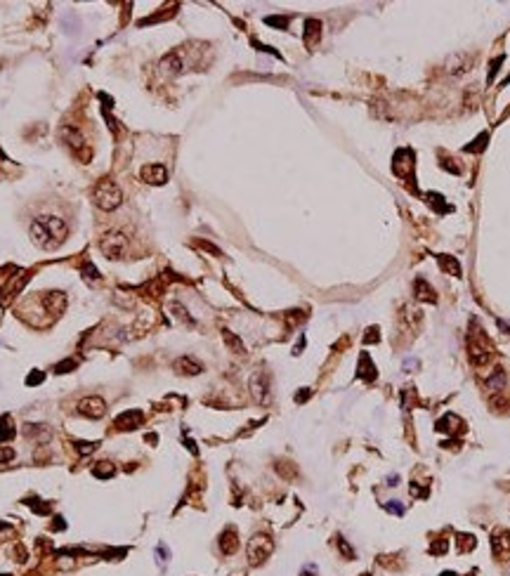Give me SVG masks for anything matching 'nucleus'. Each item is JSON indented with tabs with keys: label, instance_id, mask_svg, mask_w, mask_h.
I'll list each match as a JSON object with an SVG mask.
<instances>
[{
	"label": "nucleus",
	"instance_id": "nucleus-5",
	"mask_svg": "<svg viewBox=\"0 0 510 576\" xmlns=\"http://www.w3.org/2000/svg\"><path fill=\"white\" fill-rule=\"evenodd\" d=\"M99 251L104 253L109 260H121L128 251V239L121 232H109L104 234V239L99 243Z\"/></svg>",
	"mask_w": 510,
	"mask_h": 576
},
{
	"label": "nucleus",
	"instance_id": "nucleus-17",
	"mask_svg": "<svg viewBox=\"0 0 510 576\" xmlns=\"http://www.w3.org/2000/svg\"><path fill=\"white\" fill-rule=\"evenodd\" d=\"M161 69H163V71H168V74H180V71L185 69V64H182V59H180L178 52H172V55H168L166 59L161 61Z\"/></svg>",
	"mask_w": 510,
	"mask_h": 576
},
{
	"label": "nucleus",
	"instance_id": "nucleus-8",
	"mask_svg": "<svg viewBox=\"0 0 510 576\" xmlns=\"http://www.w3.org/2000/svg\"><path fill=\"white\" fill-rule=\"evenodd\" d=\"M43 305L48 309V314L57 317V314L64 312V307H66V295L62 291H52V293H45L43 295Z\"/></svg>",
	"mask_w": 510,
	"mask_h": 576
},
{
	"label": "nucleus",
	"instance_id": "nucleus-28",
	"mask_svg": "<svg viewBox=\"0 0 510 576\" xmlns=\"http://www.w3.org/2000/svg\"><path fill=\"white\" fill-rule=\"evenodd\" d=\"M83 274L87 276V279H93V281H97L99 279V274H97V270H95L93 264H85V267H83Z\"/></svg>",
	"mask_w": 510,
	"mask_h": 576
},
{
	"label": "nucleus",
	"instance_id": "nucleus-16",
	"mask_svg": "<svg viewBox=\"0 0 510 576\" xmlns=\"http://www.w3.org/2000/svg\"><path fill=\"white\" fill-rule=\"evenodd\" d=\"M413 286H416V298H418V300L437 302L435 291H432V288L428 286V281H425V279H416V283H413Z\"/></svg>",
	"mask_w": 510,
	"mask_h": 576
},
{
	"label": "nucleus",
	"instance_id": "nucleus-15",
	"mask_svg": "<svg viewBox=\"0 0 510 576\" xmlns=\"http://www.w3.org/2000/svg\"><path fill=\"white\" fill-rule=\"evenodd\" d=\"M59 135H62V140L66 142L69 147H83V144H85V140H83V135H80L78 130L76 128H71V125H64L62 128V132H59Z\"/></svg>",
	"mask_w": 510,
	"mask_h": 576
},
{
	"label": "nucleus",
	"instance_id": "nucleus-11",
	"mask_svg": "<svg viewBox=\"0 0 510 576\" xmlns=\"http://www.w3.org/2000/svg\"><path fill=\"white\" fill-rule=\"evenodd\" d=\"M492 548H494V552H496L501 560L510 558V531L496 534V536H494V541H492Z\"/></svg>",
	"mask_w": 510,
	"mask_h": 576
},
{
	"label": "nucleus",
	"instance_id": "nucleus-9",
	"mask_svg": "<svg viewBox=\"0 0 510 576\" xmlns=\"http://www.w3.org/2000/svg\"><path fill=\"white\" fill-rule=\"evenodd\" d=\"M251 392L253 397L258 399L260 404H267V399H270V387H267V375L264 373H255L251 378Z\"/></svg>",
	"mask_w": 510,
	"mask_h": 576
},
{
	"label": "nucleus",
	"instance_id": "nucleus-2",
	"mask_svg": "<svg viewBox=\"0 0 510 576\" xmlns=\"http://www.w3.org/2000/svg\"><path fill=\"white\" fill-rule=\"evenodd\" d=\"M93 201L99 210H116L123 203V191L114 180H99L93 189Z\"/></svg>",
	"mask_w": 510,
	"mask_h": 576
},
{
	"label": "nucleus",
	"instance_id": "nucleus-12",
	"mask_svg": "<svg viewBox=\"0 0 510 576\" xmlns=\"http://www.w3.org/2000/svg\"><path fill=\"white\" fill-rule=\"evenodd\" d=\"M463 428H465L463 420L458 416H454V413H447L442 420H437V430H439V432H451V435H456V430L463 432Z\"/></svg>",
	"mask_w": 510,
	"mask_h": 576
},
{
	"label": "nucleus",
	"instance_id": "nucleus-24",
	"mask_svg": "<svg viewBox=\"0 0 510 576\" xmlns=\"http://www.w3.org/2000/svg\"><path fill=\"white\" fill-rule=\"evenodd\" d=\"M76 449H78V454H80V456L93 454L95 449H97V441H78V444H76Z\"/></svg>",
	"mask_w": 510,
	"mask_h": 576
},
{
	"label": "nucleus",
	"instance_id": "nucleus-30",
	"mask_svg": "<svg viewBox=\"0 0 510 576\" xmlns=\"http://www.w3.org/2000/svg\"><path fill=\"white\" fill-rule=\"evenodd\" d=\"M40 380H43V373H31L29 378H26V383H29V385H38Z\"/></svg>",
	"mask_w": 510,
	"mask_h": 576
},
{
	"label": "nucleus",
	"instance_id": "nucleus-22",
	"mask_svg": "<svg viewBox=\"0 0 510 576\" xmlns=\"http://www.w3.org/2000/svg\"><path fill=\"white\" fill-rule=\"evenodd\" d=\"M114 472H116V468L111 466V463H97V466L93 468V475L95 477H111V475H114Z\"/></svg>",
	"mask_w": 510,
	"mask_h": 576
},
{
	"label": "nucleus",
	"instance_id": "nucleus-19",
	"mask_svg": "<svg viewBox=\"0 0 510 576\" xmlns=\"http://www.w3.org/2000/svg\"><path fill=\"white\" fill-rule=\"evenodd\" d=\"M439 264H442V270L447 272V274L451 276H461V264L456 262V258H451V255H439Z\"/></svg>",
	"mask_w": 510,
	"mask_h": 576
},
{
	"label": "nucleus",
	"instance_id": "nucleus-29",
	"mask_svg": "<svg viewBox=\"0 0 510 576\" xmlns=\"http://www.w3.org/2000/svg\"><path fill=\"white\" fill-rule=\"evenodd\" d=\"M447 541H439V543H435V546H432V552H437V555H444V552H447Z\"/></svg>",
	"mask_w": 510,
	"mask_h": 576
},
{
	"label": "nucleus",
	"instance_id": "nucleus-18",
	"mask_svg": "<svg viewBox=\"0 0 510 576\" xmlns=\"http://www.w3.org/2000/svg\"><path fill=\"white\" fill-rule=\"evenodd\" d=\"M359 375H362L364 380H373L375 378V366L371 364V357L364 352L362 359H359Z\"/></svg>",
	"mask_w": 510,
	"mask_h": 576
},
{
	"label": "nucleus",
	"instance_id": "nucleus-1",
	"mask_svg": "<svg viewBox=\"0 0 510 576\" xmlns=\"http://www.w3.org/2000/svg\"><path fill=\"white\" fill-rule=\"evenodd\" d=\"M29 234H31V241L43 248V251H55L66 241L69 236V227L62 217H38V220L31 222L29 227Z\"/></svg>",
	"mask_w": 510,
	"mask_h": 576
},
{
	"label": "nucleus",
	"instance_id": "nucleus-27",
	"mask_svg": "<svg viewBox=\"0 0 510 576\" xmlns=\"http://www.w3.org/2000/svg\"><path fill=\"white\" fill-rule=\"evenodd\" d=\"M385 508L390 510V513H392V515H402V513H404V508H402V505H400V501H390V503H387V505H385Z\"/></svg>",
	"mask_w": 510,
	"mask_h": 576
},
{
	"label": "nucleus",
	"instance_id": "nucleus-33",
	"mask_svg": "<svg viewBox=\"0 0 510 576\" xmlns=\"http://www.w3.org/2000/svg\"><path fill=\"white\" fill-rule=\"evenodd\" d=\"M439 576H458V574H456V571H442Z\"/></svg>",
	"mask_w": 510,
	"mask_h": 576
},
{
	"label": "nucleus",
	"instance_id": "nucleus-31",
	"mask_svg": "<svg viewBox=\"0 0 510 576\" xmlns=\"http://www.w3.org/2000/svg\"><path fill=\"white\" fill-rule=\"evenodd\" d=\"M375 333H378V328H369V336L364 338V343H375V340H378V336H375Z\"/></svg>",
	"mask_w": 510,
	"mask_h": 576
},
{
	"label": "nucleus",
	"instance_id": "nucleus-3",
	"mask_svg": "<svg viewBox=\"0 0 510 576\" xmlns=\"http://www.w3.org/2000/svg\"><path fill=\"white\" fill-rule=\"evenodd\" d=\"M468 352H470V362L475 366H484L494 355V347L489 343L486 333L479 328L477 324L470 326V336H468Z\"/></svg>",
	"mask_w": 510,
	"mask_h": 576
},
{
	"label": "nucleus",
	"instance_id": "nucleus-13",
	"mask_svg": "<svg viewBox=\"0 0 510 576\" xmlns=\"http://www.w3.org/2000/svg\"><path fill=\"white\" fill-rule=\"evenodd\" d=\"M175 371H180V373H185V375H196V373H201L203 368L196 359H191V357H180L178 362H175Z\"/></svg>",
	"mask_w": 510,
	"mask_h": 576
},
{
	"label": "nucleus",
	"instance_id": "nucleus-14",
	"mask_svg": "<svg viewBox=\"0 0 510 576\" xmlns=\"http://www.w3.org/2000/svg\"><path fill=\"white\" fill-rule=\"evenodd\" d=\"M220 548H222V552H225V555H232V552L239 548V541H236V529L229 527V529H225V531H222Z\"/></svg>",
	"mask_w": 510,
	"mask_h": 576
},
{
	"label": "nucleus",
	"instance_id": "nucleus-21",
	"mask_svg": "<svg viewBox=\"0 0 510 576\" xmlns=\"http://www.w3.org/2000/svg\"><path fill=\"white\" fill-rule=\"evenodd\" d=\"M222 336H225V343H227L229 347L236 352V355H241V352H243V343H241V340L234 336L232 331H222Z\"/></svg>",
	"mask_w": 510,
	"mask_h": 576
},
{
	"label": "nucleus",
	"instance_id": "nucleus-7",
	"mask_svg": "<svg viewBox=\"0 0 510 576\" xmlns=\"http://www.w3.org/2000/svg\"><path fill=\"white\" fill-rule=\"evenodd\" d=\"M140 178L149 184H166L168 182V170L161 163H149L140 170Z\"/></svg>",
	"mask_w": 510,
	"mask_h": 576
},
{
	"label": "nucleus",
	"instance_id": "nucleus-20",
	"mask_svg": "<svg viewBox=\"0 0 510 576\" xmlns=\"http://www.w3.org/2000/svg\"><path fill=\"white\" fill-rule=\"evenodd\" d=\"M14 437V428H12V416H0V441H7Z\"/></svg>",
	"mask_w": 510,
	"mask_h": 576
},
{
	"label": "nucleus",
	"instance_id": "nucleus-32",
	"mask_svg": "<svg viewBox=\"0 0 510 576\" xmlns=\"http://www.w3.org/2000/svg\"><path fill=\"white\" fill-rule=\"evenodd\" d=\"M267 24H277V26H286V24H289V19H274V17H270V19H267Z\"/></svg>",
	"mask_w": 510,
	"mask_h": 576
},
{
	"label": "nucleus",
	"instance_id": "nucleus-26",
	"mask_svg": "<svg viewBox=\"0 0 510 576\" xmlns=\"http://www.w3.org/2000/svg\"><path fill=\"white\" fill-rule=\"evenodd\" d=\"M338 546H340V552H345V558H347V560H354V550H352V548L345 543V539L338 541Z\"/></svg>",
	"mask_w": 510,
	"mask_h": 576
},
{
	"label": "nucleus",
	"instance_id": "nucleus-10",
	"mask_svg": "<svg viewBox=\"0 0 510 576\" xmlns=\"http://www.w3.org/2000/svg\"><path fill=\"white\" fill-rule=\"evenodd\" d=\"M142 420H144V413L142 411H125V413H121V416L116 418V428L118 430H135L142 425Z\"/></svg>",
	"mask_w": 510,
	"mask_h": 576
},
{
	"label": "nucleus",
	"instance_id": "nucleus-23",
	"mask_svg": "<svg viewBox=\"0 0 510 576\" xmlns=\"http://www.w3.org/2000/svg\"><path fill=\"white\" fill-rule=\"evenodd\" d=\"M458 539H461V543H458V550L461 552H468V550H473L475 548V536H470V534H458Z\"/></svg>",
	"mask_w": 510,
	"mask_h": 576
},
{
	"label": "nucleus",
	"instance_id": "nucleus-25",
	"mask_svg": "<svg viewBox=\"0 0 510 576\" xmlns=\"http://www.w3.org/2000/svg\"><path fill=\"white\" fill-rule=\"evenodd\" d=\"M12 458H14V449H10V447L0 449V463H7V460H12Z\"/></svg>",
	"mask_w": 510,
	"mask_h": 576
},
{
	"label": "nucleus",
	"instance_id": "nucleus-6",
	"mask_svg": "<svg viewBox=\"0 0 510 576\" xmlns=\"http://www.w3.org/2000/svg\"><path fill=\"white\" fill-rule=\"evenodd\" d=\"M78 413H80V416H85V418H90V420H97V418H102L106 413V402L102 397H85V399H80Z\"/></svg>",
	"mask_w": 510,
	"mask_h": 576
},
{
	"label": "nucleus",
	"instance_id": "nucleus-4",
	"mask_svg": "<svg viewBox=\"0 0 510 576\" xmlns=\"http://www.w3.org/2000/svg\"><path fill=\"white\" fill-rule=\"evenodd\" d=\"M272 550H274V543H272L270 536L267 534H255L251 539V543H248L246 555L251 560V564H262L272 555Z\"/></svg>",
	"mask_w": 510,
	"mask_h": 576
}]
</instances>
